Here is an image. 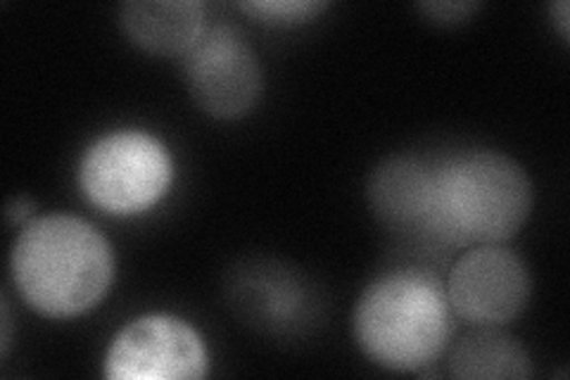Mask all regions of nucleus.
<instances>
[{
	"instance_id": "nucleus-1",
	"label": "nucleus",
	"mask_w": 570,
	"mask_h": 380,
	"mask_svg": "<svg viewBox=\"0 0 570 380\" xmlns=\"http://www.w3.org/2000/svg\"><path fill=\"white\" fill-rule=\"evenodd\" d=\"M17 293L48 319L81 316L107 295L115 255L105 235L79 216L48 214L22 226L12 245Z\"/></svg>"
},
{
	"instance_id": "nucleus-2",
	"label": "nucleus",
	"mask_w": 570,
	"mask_h": 380,
	"mask_svg": "<svg viewBox=\"0 0 570 380\" xmlns=\"http://www.w3.org/2000/svg\"><path fill=\"white\" fill-rule=\"evenodd\" d=\"M435 201L423 241L431 247L499 245L523 228L532 184L519 162L497 150H463L440 159Z\"/></svg>"
},
{
	"instance_id": "nucleus-3",
	"label": "nucleus",
	"mask_w": 570,
	"mask_h": 380,
	"mask_svg": "<svg viewBox=\"0 0 570 380\" xmlns=\"http://www.w3.org/2000/svg\"><path fill=\"white\" fill-rule=\"evenodd\" d=\"M356 345L390 371H421L444 352L452 306L442 281L425 269H395L366 285L352 314Z\"/></svg>"
},
{
	"instance_id": "nucleus-4",
	"label": "nucleus",
	"mask_w": 570,
	"mask_h": 380,
	"mask_svg": "<svg viewBox=\"0 0 570 380\" xmlns=\"http://www.w3.org/2000/svg\"><path fill=\"white\" fill-rule=\"evenodd\" d=\"M174 159L157 136L119 129L96 138L79 162V186L86 201L105 214L134 216L167 195Z\"/></svg>"
},
{
	"instance_id": "nucleus-5",
	"label": "nucleus",
	"mask_w": 570,
	"mask_h": 380,
	"mask_svg": "<svg viewBox=\"0 0 570 380\" xmlns=\"http://www.w3.org/2000/svg\"><path fill=\"white\" fill-rule=\"evenodd\" d=\"M184 81L193 103L224 121L245 117L262 94V69L253 46L226 25L205 29L186 52Z\"/></svg>"
},
{
	"instance_id": "nucleus-6",
	"label": "nucleus",
	"mask_w": 570,
	"mask_h": 380,
	"mask_svg": "<svg viewBox=\"0 0 570 380\" xmlns=\"http://www.w3.org/2000/svg\"><path fill=\"white\" fill-rule=\"evenodd\" d=\"M207 373V350L198 331L171 314L129 321L105 354L110 380H198Z\"/></svg>"
},
{
	"instance_id": "nucleus-7",
	"label": "nucleus",
	"mask_w": 570,
	"mask_h": 380,
	"mask_svg": "<svg viewBox=\"0 0 570 380\" xmlns=\"http://www.w3.org/2000/svg\"><path fill=\"white\" fill-rule=\"evenodd\" d=\"M452 312L475 325H502L519 316L532 293L528 266L515 252L478 245L452 266L448 285Z\"/></svg>"
},
{
	"instance_id": "nucleus-8",
	"label": "nucleus",
	"mask_w": 570,
	"mask_h": 380,
	"mask_svg": "<svg viewBox=\"0 0 570 380\" xmlns=\"http://www.w3.org/2000/svg\"><path fill=\"white\" fill-rule=\"evenodd\" d=\"M368 207L376 220L412 241H423L435 201L433 165L414 155H392L366 181Z\"/></svg>"
},
{
	"instance_id": "nucleus-9",
	"label": "nucleus",
	"mask_w": 570,
	"mask_h": 380,
	"mask_svg": "<svg viewBox=\"0 0 570 380\" xmlns=\"http://www.w3.org/2000/svg\"><path fill=\"white\" fill-rule=\"evenodd\" d=\"M230 298L249 323L272 333L297 331L314 312L305 281L278 264L238 269L230 279Z\"/></svg>"
},
{
	"instance_id": "nucleus-10",
	"label": "nucleus",
	"mask_w": 570,
	"mask_h": 380,
	"mask_svg": "<svg viewBox=\"0 0 570 380\" xmlns=\"http://www.w3.org/2000/svg\"><path fill=\"white\" fill-rule=\"evenodd\" d=\"M129 39L159 58H184L205 33V8L198 0H129L119 8Z\"/></svg>"
},
{
	"instance_id": "nucleus-11",
	"label": "nucleus",
	"mask_w": 570,
	"mask_h": 380,
	"mask_svg": "<svg viewBox=\"0 0 570 380\" xmlns=\"http://www.w3.org/2000/svg\"><path fill=\"white\" fill-rule=\"evenodd\" d=\"M450 373L463 380H499L530 378L532 361L525 348L513 335L497 331L494 325H480L461 338L450 357Z\"/></svg>"
},
{
	"instance_id": "nucleus-12",
	"label": "nucleus",
	"mask_w": 570,
	"mask_h": 380,
	"mask_svg": "<svg viewBox=\"0 0 570 380\" xmlns=\"http://www.w3.org/2000/svg\"><path fill=\"white\" fill-rule=\"evenodd\" d=\"M238 8L264 25L293 27L312 22L328 8V3H321V0H249V3H238Z\"/></svg>"
},
{
	"instance_id": "nucleus-13",
	"label": "nucleus",
	"mask_w": 570,
	"mask_h": 380,
	"mask_svg": "<svg viewBox=\"0 0 570 380\" xmlns=\"http://www.w3.org/2000/svg\"><path fill=\"white\" fill-rule=\"evenodd\" d=\"M483 3H473V0H431V3H421L419 10L433 20L435 25H461L466 22L471 14H475Z\"/></svg>"
},
{
	"instance_id": "nucleus-14",
	"label": "nucleus",
	"mask_w": 570,
	"mask_h": 380,
	"mask_svg": "<svg viewBox=\"0 0 570 380\" xmlns=\"http://www.w3.org/2000/svg\"><path fill=\"white\" fill-rule=\"evenodd\" d=\"M8 222L10 224H20V226H27L31 222V214H33V203L29 201L27 195H17L12 197V201L8 203Z\"/></svg>"
},
{
	"instance_id": "nucleus-15",
	"label": "nucleus",
	"mask_w": 570,
	"mask_h": 380,
	"mask_svg": "<svg viewBox=\"0 0 570 380\" xmlns=\"http://www.w3.org/2000/svg\"><path fill=\"white\" fill-rule=\"evenodd\" d=\"M0 312H3V323H0V329H3V335H0V354L8 357L10 352V345H12V316H10V304L8 300L3 298V302H0Z\"/></svg>"
},
{
	"instance_id": "nucleus-16",
	"label": "nucleus",
	"mask_w": 570,
	"mask_h": 380,
	"mask_svg": "<svg viewBox=\"0 0 570 380\" xmlns=\"http://www.w3.org/2000/svg\"><path fill=\"white\" fill-rule=\"evenodd\" d=\"M551 17H554V22H557V27H559V31H561V36L563 39H568V29H570V6L566 3V0H561V3H557V6H551Z\"/></svg>"
}]
</instances>
